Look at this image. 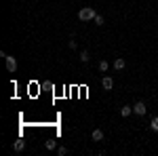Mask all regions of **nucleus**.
I'll return each mask as SVG.
<instances>
[{"instance_id":"obj_1","label":"nucleus","mask_w":158,"mask_h":156,"mask_svg":"<svg viewBox=\"0 0 158 156\" xmlns=\"http://www.w3.org/2000/svg\"><path fill=\"white\" fill-rule=\"evenodd\" d=\"M95 15H97V13H95L93 6H82V9L78 11V19H80V21H93Z\"/></svg>"},{"instance_id":"obj_2","label":"nucleus","mask_w":158,"mask_h":156,"mask_svg":"<svg viewBox=\"0 0 158 156\" xmlns=\"http://www.w3.org/2000/svg\"><path fill=\"white\" fill-rule=\"evenodd\" d=\"M133 112L137 114V116H143V114L148 112V106L143 103V101H137V103L133 106Z\"/></svg>"},{"instance_id":"obj_3","label":"nucleus","mask_w":158,"mask_h":156,"mask_svg":"<svg viewBox=\"0 0 158 156\" xmlns=\"http://www.w3.org/2000/svg\"><path fill=\"white\" fill-rule=\"evenodd\" d=\"M4 61H6V70H9V72H15V70H17V59H15V57H11V55H6V57H4Z\"/></svg>"},{"instance_id":"obj_4","label":"nucleus","mask_w":158,"mask_h":156,"mask_svg":"<svg viewBox=\"0 0 158 156\" xmlns=\"http://www.w3.org/2000/svg\"><path fill=\"white\" fill-rule=\"evenodd\" d=\"M101 86H103L106 91H110V89H114V78H112V76H106V78L101 80Z\"/></svg>"},{"instance_id":"obj_5","label":"nucleus","mask_w":158,"mask_h":156,"mask_svg":"<svg viewBox=\"0 0 158 156\" xmlns=\"http://www.w3.org/2000/svg\"><path fill=\"white\" fill-rule=\"evenodd\" d=\"M124 65H127V63H124L122 57H116V59H114V70H124Z\"/></svg>"},{"instance_id":"obj_6","label":"nucleus","mask_w":158,"mask_h":156,"mask_svg":"<svg viewBox=\"0 0 158 156\" xmlns=\"http://www.w3.org/2000/svg\"><path fill=\"white\" fill-rule=\"evenodd\" d=\"M91 137H93V141H101L103 139V131L101 129H95V131L91 133Z\"/></svg>"},{"instance_id":"obj_7","label":"nucleus","mask_w":158,"mask_h":156,"mask_svg":"<svg viewBox=\"0 0 158 156\" xmlns=\"http://www.w3.org/2000/svg\"><path fill=\"white\" fill-rule=\"evenodd\" d=\"M23 148H25V144L21 139H17V141L13 144V150H15V152H23Z\"/></svg>"},{"instance_id":"obj_8","label":"nucleus","mask_w":158,"mask_h":156,"mask_svg":"<svg viewBox=\"0 0 158 156\" xmlns=\"http://www.w3.org/2000/svg\"><path fill=\"white\" fill-rule=\"evenodd\" d=\"M131 112H133L131 106H122V108H120V114L124 116V118H127V116H131Z\"/></svg>"},{"instance_id":"obj_9","label":"nucleus","mask_w":158,"mask_h":156,"mask_svg":"<svg viewBox=\"0 0 158 156\" xmlns=\"http://www.w3.org/2000/svg\"><path fill=\"white\" fill-rule=\"evenodd\" d=\"M44 145H47V150H55V148H57V141H55V139H47Z\"/></svg>"},{"instance_id":"obj_10","label":"nucleus","mask_w":158,"mask_h":156,"mask_svg":"<svg viewBox=\"0 0 158 156\" xmlns=\"http://www.w3.org/2000/svg\"><path fill=\"white\" fill-rule=\"evenodd\" d=\"M89 59H91V55H89V51H80V61H82V63H86Z\"/></svg>"},{"instance_id":"obj_11","label":"nucleus","mask_w":158,"mask_h":156,"mask_svg":"<svg viewBox=\"0 0 158 156\" xmlns=\"http://www.w3.org/2000/svg\"><path fill=\"white\" fill-rule=\"evenodd\" d=\"M108 70H110L108 61H99V72H108Z\"/></svg>"},{"instance_id":"obj_12","label":"nucleus","mask_w":158,"mask_h":156,"mask_svg":"<svg viewBox=\"0 0 158 156\" xmlns=\"http://www.w3.org/2000/svg\"><path fill=\"white\" fill-rule=\"evenodd\" d=\"M150 129L158 133V116H154V118H152V122H150Z\"/></svg>"},{"instance_id":"obj_13","label":"nucleus","mask_w":158,"mask_h":156,"mask_svg":"<svg viewBox=\"0 0 158 156\" xmlns=\"http://www.w3.org/2000/svg\"><path fill=\"white\" fill-rule=\"evenodd\" d=\"M93 21H95L97 25H103V23H106V19H103V15H99V13L95 15V19H93Z\"/></svg>"},{"instance_id":"obj_14","label":"nucleus","mask_w":158,"mask_h":156,"mask_svg":"<svg viewBox=\"0 0 158 156\" xmlns=\"http://www.w3.org/2000/svg\"><path fill=\"white\" fill-rule=\"evenodd\" d=\"M57 154H59V156H65V154H68V148H65V145L57 148Z\"/></svg>"}]
</instances>
